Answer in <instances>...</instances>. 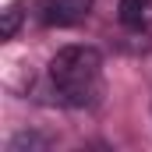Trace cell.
<instances>
[{
    "label": "cell",
    "instance_id": "1",
    "mask_svg": "<svg viewBox=\"0 0 152 152\" xmlns=\"http://www.w3.org/2000/svg\"><path fill=\"white\" fill-rule=\"evenodd\" d=\"M103 57L92 46H64L50 60V85L64 106H92L99 96Z\"/></svg>",
    "mask_w": 152,
    "mask_h": 152
},
{
    "label": "cell",
    "instance_id": "2",
    "mask_svg": "<svg viewBox=\"0 0 152 152\" xmlns=\"http://www.w3.org/2000/svg\"><path fill=\"white\" fill-rule=\"evenodd\" d=\"M92 11V0H36V18L46 28H71L85 21Z\"/></svg>",
    "mask_w": 152,
    "mask_h": 152
},
{
    "label": "cell",
    "instance_id": "3",
    "mask_svg": "<svg viewBox=\"0 0 152 152\" xmlns=\"http://www.w3.org/2000/svg\"><path fill=\"white\" fill-rule=\"evenodd\" d=\"M145 14H149V0H120V7H117V18L124 28H142Z\"/></svg>",
    "mask_w": 152,
    "mask_h": 152
},
{
    "label": "cell",
    "instance_id": "4",
    "mask_svg": "<svg viewBox=\"0 0 152 152\" xmlns=\"http://www.w3.org/2000/svg\"><path fill=\"white\" fill-rule=\"evenodd\" d=\"M50 145L42 134H32V131H21V134H14L11 142H7V152H42Z\"/></svg>",
    "mask_w": 152,
    "mask_h": 152
},
{
    "label": "cell",
    "instance_id": "5",
    "mask_svg": "<svg viewBox=\"0 0 152 152\" xmlns=\"http://www.w3.org/2000/svg\"><path fill=\"white\" fill-rule=\"evenodd\" d=\"M18 25H21V11L18 7H7L4 11V21H0V39H14Z\"/></svg>",
    "mask_w": 152,
    "mask_h": 152
}]
</instances>
